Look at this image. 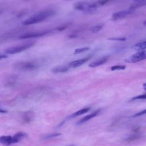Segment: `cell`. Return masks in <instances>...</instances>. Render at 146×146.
I'll return each mask as SVG.
<instances>
[{"label":"cell","mask_w":146,"mask_h":146,"mask_svg":"<svg viewBox=\"0 0 146 146\" xmlns=\"http://www.w3.org/2000/svg\"><path fill=\"white\" fill-rule=\"evenodd\" d=\"M54 14L55 11L52 9H48L44 10L30 17L27 19L22 22V24L23 25H31L38 23L44 21L48 18L52 16Z\"/></svg>","instance_id":"obj_1"},{"label":"cell","mask_w":146,"mask_h":146,"mask_svg":"<svg viewBox=\"0 0 146 146\" xmlns=\"http://www.w3.org/2000/svg\"><path fill=\"white\" fill-rule=\"evenodd\" d=\"M13 67L16 70L31 71L35 70L38 67V64L37 63L33 61H22L15 63Z\"/></svg>","instance_id":"obj_2"},{"label":"cell","mask_w":146,"mask_h":146,"mask_svg":"<svg viewBox=\"0 0 146 146\" xmlns=\"http://www.w3.org/2000/svg\"><path fill=\"white\" fill-rule=\"evenodd\" d=\"M35 44V42H29L24 43L15 46H12L5 50V53L7 54H15L23 51L29 48L33 47Z\"/></svg>","instance_id":"obj_3"},{"label":"cell","mask_w":146,"mask_h":146,"mask_svg":"<svg viewBox=\"0 0 146 146\" xmlns=\"http://www.w3.org/2000/svg\"><path fill=\"white\" fill-rule=\"evenodd\" d=\"M98 5L96 2L89 3L87 2H78L74 5L75 9L86 13H90L95 11Z\"/></svg>","instance_id":"obj_4"},{"label":"cell","mask_w":146,"mask_h":146,"mask_svg":"<svg viewBox=\"0 0 146 146\" xmlns=\"http://www.w3.org/2000/svg\"><path fill=\"white\" fill-rule=\"evenodd\" d=\"M145 59H146V51L143 50L133 54L125 60L128 63H136Z\"/></svg>","instance_id":"obj_5"},{"label":"cell","mask_w":146,"mask_h":146,"mask_svg":"<svg viewBox=\"0 0 146 146\" xmlns=\"http://www.w3.org/2000/svg\"><path fill=\"white\" fill-rule=\"evenodd\" d=\"M50 31L44 30V31H35V32H29L27 33H25L22 34L19 36L20 39H29L31 38H35V37H39L42 36H44L46 35L47 33H49Z\"/></svg>","instance_id":"obj_6"},{"label":"cell","mask_w":146,"mask_h":146,"mask_svg":"<svg viewBox=\"0 0 146 146\" xmlns=\"http://www.w3.org/2000/svg\"><path fill=\"white\" fill-rule=\"evenodd\" d=\"M133 11V10L129 9L128 10H122V11L116 12L112 14L111 19L113 21H116V20L123 19L124 18L126 17L127 16L129 15L131 13H132Z\"/></svg>","instance_id":"obj_7"},{"label":"cell","mask_w":146,"mask_h":146,"mask_svg":"<svg viewBox=\"0 0 146 146\" xmlns=\"http://www.w3.org/2000/svg\"><path fill=\"white\" fill-rule=\"evenodd\" d=\"M90 58H91V56H87L84 58H82V59H80L78 60H74V61L71 62L70 63H69L68 65L70 68L78 67L82 66V64H83L87 61H88L90 59Z\"/></svg>","instance_id":"obj_8"},{"label":"cell","mask_w":146,"mask_h":146,"mask_svg":"<svg viewBox=\"0 0 146 146\" xmlns=\"http://www.w3.org/2000/svg\"><path fill=\"white\" fill-rule=\"evenodd\" d=\"M108 59V56H103L102 57L99 59H98L97 60L91 62L90 64H89V67H91V68H95L96 67H98L100 65L103 64L104 63H105Z\"/></svg>","instance_id":"obj_9"},{"label":"cell","mask_w":146,"mask_h":146,"mask_svg":"<svg viewBox=\"0 0 146 146\" xmlns=\"http://www.w3.org/2000/svg\"><path fill=\"white\" fill-rule=\"evenodd\" d=\"M100 110H96V111H94V112H92V113H90L89 115H87L85 116L82 119L79 120L78 121V122L77 123V124H81L82 123H84L88 121L89 120H90V119H92L93 117H95L96 116H97L99 114V113L100 112Z\"/></svg>","instance_id":"obj_10"},{"label":"cell","mask_w":146,"mask_h":146,"mask_svg":"<svg viewBox=\"0 0 146 146\" xmlns=\"http://www.w3.org/2000/svg\"><path fill=\"white\" fill-rule=\"evenodd\" d=\"M69 65H62L54 67L51 71L54 73H63L67 71L70 69Z\"/></svg>","instance_id":"obj_11"},{"label":"cell","mask_w":146,"mask_h":146,"mask_svg":"<svg viewBox=\"0 0 146 146\" xmlns=\"http://www.w3.org/2000/svg\"><path fill=\"white\" fill-rule=\"evenodd\" d=\"M0 142L4 145H10L13 144V136H2L0 137Z\"/></svg>","instance_id":"obj_12"},{"label":"cell","mask_w":146,"mask_h":146,"mask_svg":"<svg viewBox=\"0 0 146 146\" xmlns=\"http://www.w3.org/2000/svg\"><path fill=\"white\" fill-rule=\"evenodd\" d=\"M22 118L25 123H29L34 119V113L31 111H27L23 113Z\"/></svg>","instance_id":"obj_13"},{"label":"cell","mask_w":146,"mask_h":146,"mask_svg":"<svg viewBox=\"0 0 146 146\" xmlns=\"http://www.w3.org/2000/svg\"><path fill=\"white\" fill-rule=\"evenodd\" d=\"M27 136V134L23 132H19L15 134L13 136V143H16L19 142L22 139Z\"/></svg>","instance_id":"obj_14"},{"label":"cell","mask_w":146,"mask_h":146,"mask_svg":"<svg viewBox=\"0 0 146 146\" xmlns=\"http://www.w3.org/2000/svg\"><path fill=\"white\" fill-rule=\"evenodd\" d=\"M17 80V76L15 75L9 76L5 80V85L7 86H11L14 84Z\"/></svg>","instance_id":"obj_15"},{"label":"cell","mask_w":146,"mask_h":146,"mask_svg":"<svg viewBox=\"0 0 146 146\" xmlns=\"http://www.w3.org/2000/svg\"><path fill=\"white\" fill-rule=\"evenodd\" d=\"M133 48L139 51H143L146 49V41L138 43L133 46Z\"/></svg>","instance_id":"obj_16"},{"label":"cell","mask_w":146,"mask_h":146,"mask_svg":"<svg viewBox=\"0 0 146 146\" xmlns=\"http://www.w3.org/2000/svg\"><path fill=\"white\" fill-rule=\"evenodd\" d=\"M90 108L89 107H86V108H83L82 109H80V110H78V111L75 112V113H74L73 114H72L71 117H76V116H80L82 114H84V113L87 112L90 110Z\"/></svg>","instance_id":"obj_17"},{"label":"cell","mask_w":146,"mask_h":146,"mask_svg":"<svg viewBox=\"0 0 146 146\" xmlns=\"http://www.w3.org/2000/svg\"><path fill=\"white\" fill-rule=\"evenodd\" d=\"M146 5V1H137V2H135L133 4H132L129 9H132V10H133L134 9H135L136 7H138L139 6H143V5Z\"/></svg>","instance_id":"obj_18"},{"label":"cell","mask_w":146,"mask_h":146,"mask_svg":"<svg viewBox=\"0 0 146 146\" xmlns=\"http://www.w3.org/2000/svg\"><path fill=\"white\" fill-rule=\"evenodd\" d=\"M103 27H104V24H103V23L98 24L97 25H95V26L92 27L91 29V31L92 33H97V32L99 31L100 30H102Z\"/></svg>","instance_id":"obj_19"},{"label":"cell","mask_w":146,"mask_h":146,"mask_svg":"<svg viewBox=\"0 0 146 146\" xmlns=\"http://www.w3.org/2000/svg\"><path fill=\"white\" fill-rule=\"evenodd\" d=\"M125 66L124 65H115L112 66L110 69L112 71H115V70H124L125 68Z\"/></svg>","instance_id":"obj_20"},{"label":"cell","mask_w":146,"mask_h":146,"mask_svg":"<svg viewBox=\"0 0 146 146\" xmlns=\"http://www.w3.org/2000/svg\"><path fill=\"white\" fill-rule=\"evenodd\" d=\"M90 49V47H83V48H79L75 49L74 51V54H80L82 52H83L84 51H86Z\"/></svg>","instance_id":"obj_21"},{"label":"cell","mask_w":146,"mask_h":146,"mask_svg":"<svg viewBox=\"0 0 146 146\" xmlns=\"http://www.w3.org/2000/svg\"><path fill=\"white\" fill-rule=\"evenodd\" d=\"M146 99V94H142L140 95H137L135 97H133L131 101L135 100H139V99Z\"/></svg>","instance_id":"obj_22"},{"label":"cell","mask_w":146,"mask_h":146,"mask_svg":"<svg viewBox=\"0 0 146 146\" xmlns=\"http://www.w3.org/2000/svg\"><path fill=\"white\" fill-rule=\"evenodd\" d=\"M108 40H117V41H123L125 40V38L124 37H120V38H110L108 39Z\"/></svg>","instance_id":"obj_23"},{"label":"cell","mask_w":146,"mask_h":146,"mask_svg":"<svg viewBox=\"0 0 146 146\" xmlns=\"http://www.w3.org/2000/svg\"><path fill=\"white\" fill-rule=\"evenodd\" d=\"M109 2V1H97L96 2V5H98V6H100V5H106L107 3Z\"/></svg>","instance_id":"obj_24"},{"label":"cell","mask_w":146,"mask_h":146,"mask_svg":"<svg viewBox=\"0 0 146 146\" xmlns=\"http://www.w3.org/2000/svg\"><path fill=\"white\" fill-rule=\"evenodd\" d=\"M146 113V109L145 110H144L137 113H136L135 115H133V117H136V116H140V115H144V114H145Z\"/></svg>","instance_id":"obj_25"},{"label":"cell","mask_w":146,"mask_h":146,"mask_svg":"<svg viewBox=\"0 0 146 146\" xmlns=\"http://www.w3.org/2000/svg\"><path fill=\"white\" fill-rule=\"evenodd\" d=\"M60 135L59 133H55V134H51L50 135H48L46 138H50V137H55V136H59Z\"/></svg>","instance_id":"obj_26"},{"label":"cell","mask_w":146,"mask_h":146,"mask_svg":"<svg viewBox=\"0 0 146 146\" xmlns=\"http://www.w3.org/2000/svg\"><path fill=\"white\" fill-rule=\"evenodd\" d=\"M0 57H1V59H3V58H7V55H6V54H1V55H0Z\"/></svg>","instance_id":"obj_27"},{"label":"cell","mask_w":146,"mask_h":146,"mask_svg":"<svg viewBox=\"0 0 146 146\" xmlns=\"http://www.w3.org/2000/svg\"><path fill=\"white\" fill-rule=\"evenodd\" d=\"M3 110V109H2V108H1V109H0V112H1V113H5V112H7L6 110Z\"/></svg>","instance_id":"obj_28"},{"label":"cell","mask_w":146,"mask_h":146,"mask_svg":"<svg viewBox=\"0 0 146 146\" xmlns=\"http://www.w3.org/2000/svg\"><path fill=\"white\" fill-rule=\"evenodd\" d=\"M143 88H144V90H146V83L143 84Z\"/></svg>","instance_id":"obj_29"},{"label":"cell","mask_w":146,"mask_h":146,"mask_svg":"<svg viewBox=\"0 0 146 146\" xmlns=\"http://www.w3.org/2000/svg\"><path fill=\"white\" fill-rule=\"evenodd\" d=\"M145 24H146V21H145Z\"/></svg>","instance_id":"obj_30"}]
</instances>
